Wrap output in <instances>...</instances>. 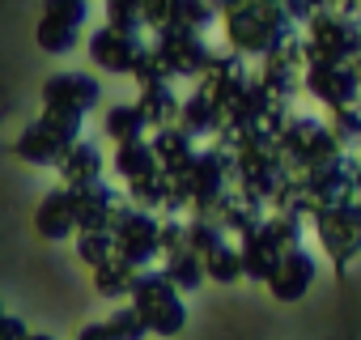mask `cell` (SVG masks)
<instances>
[{"label":"cell","instance_id":"obj_1","mask_svg":"<svg viewBox=\"0 0 361 340\" xmlns=\"http://www.w3.org/2000/svg\"><path fill=\"white\" fill-rule=\"evenodd\" d=\"M77 123L81 119H60V115H43L39 123H30L26 128V136L18 140V157H26V162H35V166H60L64 162V153L77 145L73 136H77Z\"/></svg>","mask_w":361,"mask_h":340},{"label":"cell","instance_id":"obj_2","mask_svg":"<svg viewBox=\"0 0 361 340\" xmlns=\"http://www.w3.org/2000/svg\"><path fill=\"white\" fill-rule=\"evenodd\" d=\"M132 293H136V315H140V323L145 327H153V332H178V323H183V306H178V298L170 293V281L166 277H136V285H132Z\"/></svg>","mask_w":361,"mask_h":340},{"label":"cell","instance_id":"obj_3","mask_svg":"<svg viewBox=\"0 0 361 340\" xmlns=\"http://www.w3.org/2000/svg\"><path fill=\"white\" fill-rule=\"evenodd\" d=\"M43 102H47V115H60V119H81L94 102H98V81L81 77V73H60L43 85Z\"/></svg>","mask_w":361,"mask_h":340},{"label":"cell","instance_id":"obj_4","mask_svg":"<svg viewBox=\"0 0 361 340\" xmlns=\"http://www.w3.org/2000/svg\"><path fill=\"white\" fill-rule=\"evenodd\" d=\"M90 56H94L102 68H111V73H128V68L140 60V43H136L132 35H123V30H102V35H94Z\"/></svg>","mask_w":361,"mask_h":340},{"label":"cell","instance_id":"obj_5","mask_svg":"<svg viewBox=\"0 0 361 340\" xmlns=\"http://www.w3.org/2000/svg\"><path fill=\"white\" fill-rule=\"evenodd\" d=\"M115 234H119V260H128V264H140V260H149L153 255V221H145V217H136V213H119L115 217Z\"/></svg>","mask_w":361,"mask_h":340},{"label":"cell","instance_id":"obj_6","mask_svg":"<svg viewBox=\"0 0 361 340\" xmlns=\"http://www.w3.org/2000/svg\"><path fill=\"white\" fill-rule=\"evenodd\" d=\"M39 234L43 238H68L77 230V213H73V196L68 192H51L43 205H39V217H35Z\"/></svg>","mask_w":361,"mask_h":340},{"label":"cell","instance_id":"obj_7","mask_svg":"<svg viewBox=\"0 0 361 340\" xmlns=\"http://www.w3.org/2000/svg\"><path fill=\"white\" fill-rule=\"evenodd\" d=\"M98 149H90V145H73L68 153H64V162H60V170H64V183L68 188H85V183H98Z\"/></svg>","mask_w":361,"mask_h":340},{"label":"cell","instance_id":"obj_8","mask_svg":"<svg viewBox=\"0 0 361 340\" xmlns=\"http://www.w3.org/2000/svg\"><path fill=\"white\" fill-rule=\"evenodd\" d=\"M94 285H98V293H106V298H119V293H128V289L136 285V277H132V264H128V260H106V264L98 268Z\"/></svg>","mask_w":361,"mask_h":340},{"label":"cell","instance_id":"obj_9","mask_svg":"<svg viewBox=\"0 0 361 340\" xmlns=\"http://www.w3.org/2000/svg\"><path fill=\"white\" fill-rule=\"evenodd\" d=\"M39 47H43V51H51V56H64V51H73V47H77V30L43 18V26H39Z\"/></svg>","mask_w":361,"mask_h":340},{"label":"cell","instance_id":"obj_10","mask_svg":"<svg viewBox=\"0 0 361 340\" xmlns=\"http://www.w3.org/2000/svg\"><path fill=\"white\" fill-rule=\"evenodd\" d=\"M140 123H145V115H140V111H132V107H115V111L106 115V132H111L115 140H123V145H132V140H136Z\"/></svg>","mask_w":361,"mask_h":340},{"label":"cell","instance_id":"obj_11","mask_svg":"<svg viewBox=\"0 0 361 340\" xmlns=\"http://www.w3.org/2000/svg\"><path fill=\"white\" fill-rule=\"evenodd\" d=\"M111 243H115V238H111L106 230H85V234L77 238V251H81V260H85V264L102 268V264L111 260Z\"/></svg>","mask_w":361,"mask_h":340},{"label":"cell","instance_id":"obj_12","mask_svg":"<svg viewBox=\"0 0 361 340\" xmlns=\"http://www.w3.org/2000/svg\"><path fill=\"white\" fill-rule=\"evenodd\" d=\"M102 327H106L111 340H140V336H145V323H140L136 310H115L111 323H102Z\"/></svg>","mask_w":361,"mask_h":340},{"label":"cell","instance_id":"obj_13","mask_svg":"<svg viewBox=\"0 0 361 340\" xmlns=\"http://www.w3.org/2000/svg\"><path fill=\"white\" fill-rule=\"evenodd\" d=\"M47 22H60V26H81L85 22V0H47Z\"/></svg>","mask_w":361,"mask_h":340},{"label":"cell","instance_id":"obj_14","mask_svg":"<svg viewBox=\"0 0 361 340\" xmlns=\"http://www.w3.org/2000/svg\"><path fill=\"white\" fill-rule=\"evenodd\" d=\"M115 166L123 170V175H132V179H136V175H140V170L149 166V149L132 140V145H123V149H119V157H115Z\"/></svg>","mask_w":361,"mask_h":340},{"label":"cell","instance_id":"obj_15","mask_svg":"<svg viewBox=\"0 0 361 340\" xmlns=\"http://www.w3.org/2000/svg\"><path fill=\"white\" fill-rule=\"evenodd\" d=\"M106 9H111V30L119 26V30L128 35V30H132V26L140 22V9H136V0H111Z\"/></svg>","mask_w":361,"mask_h":340},{"label":"cell","instance_id":"obj_16","mask_svg":"<svg viewBox=\"0 0 361 340\" xmlns=\"http://www.w3.org/2000/svg\"><path fill=\"white\" fill-rule=\"evenodd\" d=\"M0 340H30V332H26V323H22V319L5 315V319H0Z\"/></svg>","mask_w":361,"mask_h":340},{"label":"cell","instance_id":"obj_17","mask_svg":"<svg viewBox=\"0 0 361 340\" xmlns=\"http://www.w3.org/2000/svg\"><path fill=\"white\" fill-rule=\"evenodd\" d=\"M77 340H111V336H106V327H102V323H94V327H85Z\"/></svg>","mask_w":361,"mask_h":340},{"label":"cell","instance_id":"obj_18","mask_svg":"<svg viewBox=\"0 0 361 340\" xmlns=\"http://www.w3.org/2000/svg\"><path fill=\"white\" fill-rule=\"evenodd\" d=\"M30 340H51V336H30Z\"/></svg>","mask_w":361,"mask_h":340},{"label":"cell","instance_id":"obj_19","mask_svg":"<svg viewBox=\"0 0 361 340\" xmlns=\"http://www.w3.org/2000/svg\"><path fill=\"white\" fill-rule=\"evenodd\" d=\"M0 319H5V306H0Z\"/></svg>","mask_w":361,"mask_h":340}]
</instances>
